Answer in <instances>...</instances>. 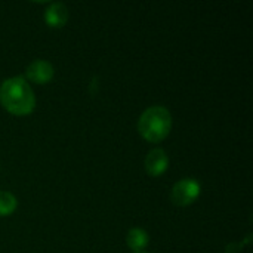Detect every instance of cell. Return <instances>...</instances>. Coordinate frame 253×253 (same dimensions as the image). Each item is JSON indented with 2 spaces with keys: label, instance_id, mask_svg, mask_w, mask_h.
I'll return each instance as SVG.
<instances>
[{
  "label": "cell",
  "instance_id": "1",
  "mask_svg": "<svg viewBox=\"0 0 253 253\" xmlns=\"http://www.w3.org/2000/svg\"><path fill=\"white\" fill-rule=\"evenodd\" d=\"M0 102L15 116H27L36 107V96L24 77H10L0 86Z\"/></svg>",
  "mask_w": 253,
  "mask_h": 253
},
{
  "label": "cell",
  "instance_id": "4",
  "mask_svg": "<svg viewBox=\"0 0 253 253\" xmlns=\"http://www.w3.org/2000/svg\"><path fill=\"white\" fill-rule=\"evenodd\" d=\"M25 73L31 82L43 84V83H47L53 77V65L49 61L36 59L27 67Z\"/></svg>",
  "mask_w": 253,
  "mask_h": 253
},
{
  "label": "cell",
  "instance_id": "9",
  "mask_svg": "<svg viewBox=\"0 0 253 253\" xmlns=\"http://www.w3.org/2000/svg\"><path fill=\"white\" fill-rule=\"evenodd\" d=\"M135 253H148V252H135Z\"/></svg>",
  "mask_w": 253,
  "mask_h": 253
},
{
  "label": "cell",
  "instance_id": "5",
  "mask_svg": "<svg viewBox=\"0 0 253 253\" xmlns=\"http://www.w3.org/2000/svg\"><path fill=\"white\" fill-rule=\"evenodd\" d=\"M169 165V157L162 148L151 150L145 157V170L151 176H160Z\"/></svg>",
  "mask_w": 253,
  "mask_h": 253
},
{
  "label": "cell",
  "instance_id": "3",
  "mask_svg": "<svg viewBox=\"0 0 253 253\" xmlns=\"http://www.w3.org/2000/svg\"><path fill=\"white\" fill-rule=\"evenodd\" d=\"M199 194L200 184L193 178H184L173 185L170 191V200L176 206H188L197 200Z\"/></svg>",
  "mask_w": 253,
  "mask_h": 253
},
{
  "label": "cell",
  "instance_id": "6",
  "mask_svg": "<svg viewBox=\"0 0 253 253\" xmlns=\"http://www.w3.org/2000/svg\"><path fill=\"white\" fill-rule=\"evenodd\" d=\"M44 19L47 22L49 27H53V28H59V27H64L67 19H68V9L64 3H52L46 12H44Z\"/></svg>",
  "mask_w": 253,
  "mask_h": 253
},
{
  "label": "cell",
  "instance_id": "2",
  "mask_svg": "<svg viewBox=\"0 0 253 253\" xmlns=\"http://www.w3.org/2000/svg\"><path fill=\"white\" fill-rule=\"evenodd\" d=\"M170 129H172L170 111L162 105H153L147 108L138 120V130L141 136L148 142H160L169 135Z\"/></svg>",
  "mask_w": 253,
  "mask_h": 253
},
{
  "label": "cell",
  "instance_id": "8",
  "mask_svg": "<svg viewBox=\"0 0 253 253\" xmlns=\"http://www.w3.org/2000/svg\"><path fill=\"white\" fill-rule=\"evenodd\" d=\"M16 206H18L16 197L10 191L1 190L0 191V216H7L13 213Z\"/></svg>",
  "mask_w": 253,
  "mask_h": 253
},
{
  "label": "cell",
  "instance_id": "7",
  "mask_svg": "<svg viewBox=\"0 0 253 253\" xmlns=\"http://www.w3.org/2000/svg\"><path fill=\"white\" fill-rule=\"evenodd\" d=\"M126 242L133 252H142V249L148 245L150 239L142 228H132L126 236Z\"/></svg>",
  "mask_w": 253,
  "mask_h": 253
}]
</instances>
